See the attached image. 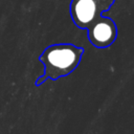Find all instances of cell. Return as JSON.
I'll return each instance as SVG.
<instances>
[{"label":"cell","instance_id":"obj_3","mask_svg":"<svg viewBox=\"0 0 134 134\" xmlns=\"http://www.w3.org/2000/svg\"><path fill=\"white\" fill-rule=\"evenodd\" d=\"M87 37L94 47L107 48L117 38V26L111 18L100 16L87 28Z\"/></svg>","mask_w":134,"mask_h":134},{"label":"cell","instance_id":"obj_2","mask_svg":"<svg viewBox=\"0 0 134 134\" xmlns=\"http://www.w3.org/2000/svg\"><path fill=\"white\" fill-rule=\"evenodd\" d=\"M115 0H71L69 12L76 27L87 29L103 13L109 10Z\"/></svg>","mask_w":134,"mask_h":134},{"label":"cell","instance_id":"obj_1","mask_svg":"<svg viewBox=\"0 0 134 134\" xmlns=\"http://www.w3.org/2000/svg\"><path fill=\"white\" fill-rule=\"evenodd\" d=\"M84 48L71 43H58L47 46L39 57L44 66V73L35 82L36 86L42 85L46 80L55 81L69 75L79 66Z\"/></svg>","mask_w":134,"mask_h":134}]
</instances>
